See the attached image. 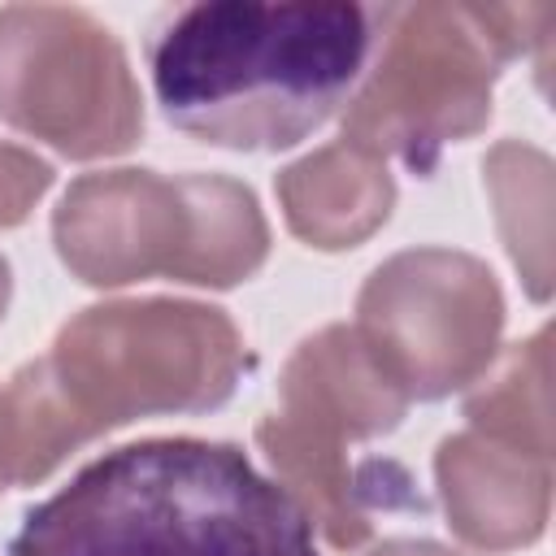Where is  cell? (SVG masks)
Here are the masks:
<instances>
[{"label":"cell","mask_w":556,"mask_h":556,"mask_svg":"<svg viewBox=\"0 0 556 556\" xmlns=\"http://www.w3.org/2000/svg\"><path fill=\"white\" fill-rule=\"evenodd\" d=\"M547 326L521 343L495 352L486 374L465 400V417L478 434L552 460V348Z\"/></svg>","instance_id":"obj_15"},{"label":"cell","mask_w":556,"mask_h":556,"mask_svg":"<svg viewBox=\"0 0 556 556\" xmlns=\"http://www.w3.org/2000/svg\"><path fill=\"white\" fill-rule=\"evenodd\" d=\"M100 439L48 356L26 361L0 391V478L17 486L43 482L65 456Z\"/></svg>","instance_id":"obj_13"},{"label":"cell","mask_w":556,"mask_h":556,"mask_svg":"<svg viewBox=\"0 0 556 556\" xmlns=\"http://www.w3.org/2000/svg\"><path fill=\"white\" fill-rule=\"evenodd\" d=\"M369 556H460L456 547H443L434 539H387Z\"/></svg>","instance_id":"obj_17"},{"label":"cell","mask_w":556,"mask_h":556,"mask_svg":"<svg viewBox=\"0 0 556 556\" xmlns=\"http://www.w3.org/2000/svg\"><path fill=\"white\" fill-rule=\"evenodd\" d=\"M356 330L408 400H443L473 387L495 361L504 291L469 252L408 248L365 278Z\"/></svg>","instance_id":"obj_6"},{"label":"cell","mask_w":556,"mask_h":556,"mask_svg":"<svg viewBox=\"0 0 556 556\" xmlns=\"http://www.w3.org/2000/svg\"><path fill=\"white\" fill-rule=\"evenodd\" d=\"M9 556H317L300 504L226 439H139L39 500Z\"/></svg>","instance_id":"obj_2"},{"label":"cell","mask_w":556,"mask_h":556,"mask_svg":"<svg viewBox=\"0 0 556 556\" xmlns=\"http://www.w3.org/2000/svg\"><path fill=\"white\" fill-rule=\"evenodd\" d=\"M547 4H382L369 65L343 109V139L430 174L447 143L491 122L500 70L547 39Z\"/></svg>","instance_id":"obj_3"},{"label":"cell","mask_w":556,"mask_h":556,"mask_svg":"<svg viewBox=\"0 0 556 556\" xmlns=\"http://www.w3.org/2000/svg\"><path fill=\"white\" fill-rule=\"evenodd\" d=\"M256 443L265 452V460L278 473V486L300 504V513L308 517V526L339 552L361 547L374 534L369 521V491L361 482V473L352 469L343 443H330L295 421H287L282 413H265L256 421Z\"/></svg>","instance_id":"obj_12"},{"label":"cell","mask_w":556,"mask_h":556,"mask_svg":"<svg viewBox=\"0 0 556 556\" xmlns=\"http://www.w3.org/2000/svg\"><path fill=\"white\" fill-rule=\"evenodd\" d=\"M48 361L109 434L139 417L222 408L248 369V348L226 308L148 295L74 313Z\"/></svg>","instance_id":"obj_4"},{"label":"cell","mask_w":556,"mask_h":556,"mask_svg":"<svg viewBox=\"0 0 556 556\" xmlns=\"http://www.w3.org/2000/svg\"><path fill=\"white\" fill-rule=\"evenodd\" d=\"M52 178H56V169L43 156L0 139V230L22 226L30 217V208L43 200V191L52 187Z\"/></svg>","instance_id":"obj_16"},{"label":"cell","mask_w":556,"mask_h":556,"mask_svg":"<svg viewBox=\"0 0 556 556\" xmlns=\"http://www.w3.org/2000/svg\"><path fill=\"white\" fill-rule=\"evenodd\" d=\"M0 122L70 161L130 152L143 96L117 35L74 4L0 9Z\"/></svg>","instance_id":"obj_5"},{"label":"cell","mask_w":556,"mask_h":556,"mask_svg":"<svg viewBox=\"0 0 556 556\" xmlns=\"http://www.w3.org/2000/svg\"><path fill=\"white\" fill-rule=\"evenodd\" d=\"M0 491H4V478H0Z\"/></svg>","instance_id":"obj_19"},{"label":"cell","mask_w":556,"mask_h":556,"mask_svg":"<svg viewBox=\"0 0 556 556\" xmlns=\"http://www.w3.org/2000/svg\"><path fill=\"white\" fill-rule=\"evenodd\" d=\"M378 9L356 0H200L152 39V91L191 139L282 152L326 126L374 52Z\"/></svg>","instance_id":"obj_1"},{"label":"cell","mask_w":556,"mask_h":556,"mask_svg":"<svg viewBox=\"0 0 556 556\" xmlns=\"http://www.w3.org/2000/svg\"><path fill=\"white\" fill-rule=\"evenodd\" d=\"M434 486L452 534L478 552H517L547 530L552 460L478 430L447 434L434 447Z\"/></svg>","instance_id":"obj_8"},{"label":"cell","mask_w":556,"mask_h":556,"mask_svg":"<svg viewBox=\"0 0 556 556\" xmlns=\"http://www.w3.org/2000/svg\"><path fill=\"white\" fill-rule=\"evenodd\" d=\"M61 265L87 287H130L169 274L182 248L178 178L156 169H96L65 187L52 213Z\"/></svg>","instance_id":"obj_7"},{"label":"cell","mask_w":556,"mask_h":556,"mask_svg":"<svg viewBox=\"0 0 556 556\" xmlns=\"http://www.w3.org/2000/svg\"><path fill=\"white\" fill-rule=\"evenodd\" d=\"M9 295H13V269H9V261L0 256V321H4V313H9Z\"/></svg>","instance_id":"obj_18"},{"label":"cell","mask_w":556,"mask_h":556,"mask_svg":"<svg viewBox=\"0 0 556 556\" xmlns=\"http://www.w3.org/2000/svg\"><path fill=\"white\" fill-rule=\"evenodd\" d=\"M182 248L165 278L187 287H239L269 256L265 213L239 178L226 174H182Z\"/></svg>","instance_id":"obj_11"},{"label":"cell","mask_w":556,"mask_h":556,"mask_svg":"<svg viewBox=\"0 0 556 556\" xmlns=\"http://www.w3.org/2000/svg\"><path fill=\"white\" fill-rule=\"evenodd\" d=\"M274 191L287 230L317 252L361 248L374 230L387 226L395 208V178L387 161L348 139L278 169Z\"/></svg>","instance_id":"obj_10"},{"label":"cell","mask_w":556,"mask_h":556,"mask_svg":"<svg viewBox=\"0 0 556 556\" xmlns=\"http://www.w3.org/2000/svg\"><path fill=\"white\" fill-rule=\"evenodd\" d=\"M482 187L526 295L543 304L552 295V156L526 139H500L482 156Z\"/></svg>","instance_id":"obj_14"},{"label":"cell","mask_w":556,"mask_h":556,"mask_svg":"<svg viewBox=\"0 0 556 556\" xmlns=\"http://www.w3.org/2000/svg\"><path fill=\"white\" fill-rule=\"evenodd\" d=\"M278 413L330 443L391 434L408 395L382 369L356 326H321L295 343L278 378Z\"/></svg>","instance_id":"obj_9"}]
</instances>
